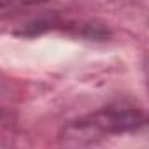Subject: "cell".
<instances>
[{"instance_id": "cell-3", "label": "cell", "mask_w": 149, "mask_h": 149, "mask_svg": "<svg viewBox=\"0 0 149 149\" xmlns=\"http://www.w3.org/2000/svg\"><path fill=\"white\" fill-rule=\"evenodd\" d=\"M23 4H30V6H33V4H42V2H47V0H21Z\"/></svg>"}, {"instance_id": "cell-2", "label": "cell", "mask_w": 149, "mask_h": 149, "mask_svg": "<svg viewBox=\"0 0 149 149\" xmlns=\"http://www.w3.org/2000/svg\"><path fill=\"white\" fill-rule=\"evenodd\" d=\"M102 133L97 130V126L90 121V118L86 119H77L70 125H67L61 133H60V139L65 142V144H90V142H95L97 139H100Z\"/></svg>"}, {"instance_id": "cell-4", "label": "cell", "mask_w": 149, "mask_h": 149, "mask_svg": "<svg viewBox=\"0 0 149 149\" xmlns=\"http://www.w3.org/2000/svg\"><path fill=\"white\" fill-rule=\"evenodd\" d=\"M9 2H11V0H0V9H2L4 6H7Z\"/></svg>"}, {"instance_id": "cell-1", "label": "cell", "mask_w": 149, "mask_h": 149, "mask_svg": "<svg viewBox=\"0 0 149 149\" xmlns=\"http://www.w3.org/2000/svg\"><path fill=\"white\" fill-rule=\"evenodd\" d=\"M90 121L102 135L123 133L140 128L146 123V114L135 107H105L90 116Z\"/></svg>"}]
</instances>
